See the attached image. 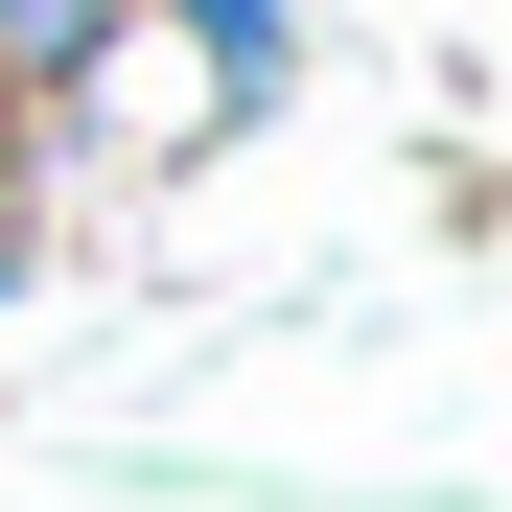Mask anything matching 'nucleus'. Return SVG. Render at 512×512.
<instances>
[{
    "label": "nucleus",
    "mask_w": 512,
    "mask_h": 512,
    "mask_svg": "<svg viewBox=\"0 0 512 512\" xmlns=\"http://www.w3.org/2000/svg\"><path fill=\"white\" fill-rule=\"evenodd\" d=\"M140 24L187 47V94H163L187 140H256V117L303 94V0H140Z\"/></svg>",
    "instance_id": "1"
}]
</instances>
